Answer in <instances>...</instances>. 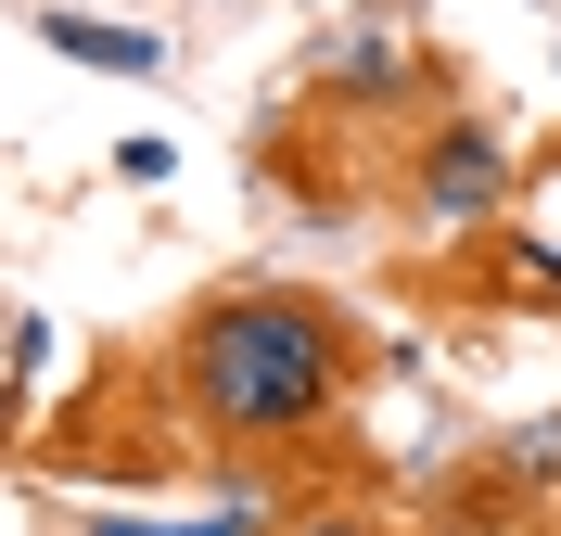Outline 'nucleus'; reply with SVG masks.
Instances as JSON below:
<instances>
[{
	"instance_id": "7ed1b4c3",
	"label": "nucleus",
	"mask_w": 561,
	"mask_h": 536,
	"mask_svg": "<svg viewBox=\"0 0 561 536\" xmlns=\"http://www.w3.org/2000/svg\"><path fill=\"white\" fill-rule=\"evenodd\" d=\"M307 103H332V115H434L447 103V65H434V38L409 13H332L307 38Z\"/></svg>"
},
{
	"instance_id": "f257e3e1",
	"label": "nucleus",
	"mask_w": 561,
	"mask_h": 536,
	"mask_svg": "<svg viewBox=\"0 0 561 536\" xmlns=\"http://www.w3.org/2000/svg\"><path fill=\"white\" fill-rule=\"evenodd\" d=\"M167 396L192 409L205 447L255 460V447H319L370 396V332L319 282H217L179 307L167 332Z\"/></svg>"
},
{
	"instance_id": "39448f33",
	"label": "nucleus",
	"mask_w": 561,
	"mask_h": 536,
	"mask_svg": "<svg viewBox=\"0 0 561 536\" xmlns=\"http://www.w3.org/2000/svg\"><path fill=\"white\" fill-rule=\"evenodd\" d=\"M38 52H65L90 77H167V38L115 26V13H77V0H38Z\"/></svg>"
},
{
	"instance_id": "20e7f679",
	"label": "nucleus",
	"mask_w": 561,
	"mask_h": 536,
	"mask_svg": "<svg viewBox=\"0 0 561 536\" xmlns=\"http://www.w3.org/2000/svg\"><path fill=\"white\" fill-rule=\"evenodd\" d=\"M485 243H497V294L511 307H561V141H549V167L524 179V205L497 217Z\"/></svg>"
},
{
	"instance_id": "f03ea898",
	"label": "nucleus",
	"mask_w": 561,
	"mask_h": 536,
	"mask_svg": "<svg viewBox=\"0 0 561 536\" xmlns=\"http://www.w3.org/2000/svg\"><path fill=\"white\" fill-rule=\"evenodd\" d=\"M524 179H536V153L511 141L497 115H472V103H434V115L409 128V141H396V192H383V205L409 217L421 243H485L497 217L524 205Z\"/></svg>"
},
{
	"instance_id": "423d86ee",
	"label": "nucleus",
	"mask_w": 561,
	"mask_h": 536,
	"mask_svg": "<svg viewBox=\"0 0 561 536\" xmlns=\"http://www.w3.org/2000/svg\"><path fill=\"white\" fill-rule=\"evenodd\" d=\"M268 536H409L396 511H370V499H307V511H280Z\"/></svg>"
}]
</instances>
